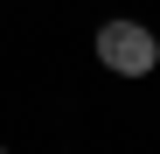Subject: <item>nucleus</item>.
<instances>
[{
	"label": "nucleus",
	"instance_id": "f257e3e1",
	"mask_svg": "<svg viewBox=\"0 0 160 154\" xmlns=\"http://www.w3.org/2000/svg\"><path fill=\"white\" fill-rule=\"evenodd\" d=\"M98 63L118 70V77H146L160 63V42H153V28H139V21H104L98 28Z\"/></svg>",
	"mask_w": 160,
	"mask_h": 154
},
{
	"label": "nucleus",
	"instance_id": "f03ea898",
	"mask_svg": "<svg viewBox=\"0 0 160 154\" xmlns=\"http://www.w3.org/2000/svg\"><path fill=\"white\" fill-rule=\"evenodd\" d=\"M0 154H7V147H0Z\"/></svg>",
	"mask_w": 160,
	"mask_h": 154
}]
</instances>
